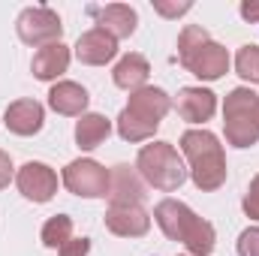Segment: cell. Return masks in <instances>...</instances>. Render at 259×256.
<instances>
[{
	"mask_svg": "<svg viewBox=\"0 0 259 256\" xmlns=\"http://www.w3.org/2000/svg\"><path fill=\"white\" fill-rule=\"evenodd\" d=\"M154 9H157V12H163V15H181V12H187V9H190V3H181V6H166V3H154Z\"/></svg>",
	"mask_w": 259,
	"mask_h": 256,
	"instance_id": "27",
	"label": "cell"
},
{
	"mask_svg": "<svg viewBox=\"0 0 259 256\" xmlns=\"http://www.w3.org/2000/svg\"><path fill=\"white\" fill-rule=\"evenodd\" d=\"M3 124L15 136H36L46 124V109L36 100H15V103L6 106Z\"/></svg>",
	"mask_w": 259,
	"mask_h": 256,
	"instance_id": "14",
	"label": "cell"
},
{
	"mask_svg": "<svg viewBox=\"0 0 259 256\" xmlns=\"http://www.w3.org/2000/svg\"><path fill=\"white\" fill-rule=\"evenodd\" d=\"M112 133V121L106 115H97V112H84L78 121H75V145L81 151H94L100 148Z\"/></svg>",
	"mask_w": 259,
	"mask_h": 256,
	"instance_id": "19",
	"label": "cell"
},
{
	"mask_svg": "<svg viewBox=\"0 0 259 256\" xmlns=\"http://www.w3.org/2000/svg\"><path fill=\"white\" fill-rule=\"evenodd\" d=\"M69 49H66L64 42H52V46H42V49H36V55H33V61H30V72H33V78H39V81H55V78H61L66 72V66H69Z\"/></svg>",
	"mask_w": 259,
	"mask_h": 256,
	"instance_id": "17",
	"label": "cell"
},
{
	"mask_svg": "<svg viewBox=\"0 0 259 256\" xmlns=\"http://www.w3.org/2000/svg\"><path fill=\"white\" fill-rule=\"evenodd\" d=\"M223 130L232 148H250L259 142V94L250 88H235L223 103Z\"/></svg>",
	"mask_w": 259,
	"mask_h": 256,
	"instance_id": "6",
	"label": "cell"
},
{
	"mask_svg": "<svg viewBox=\"0 0 259 256\" xmlns=\"http://www.w3.org/2000/svg\"><path fill=\"white\" fill-rule=\"evenodd\" d=\"M145 196H148V184L142 181L136 166L118 163L109 169V202L112 205H142Z\"/></svg>",
	"mask_w": 259,
	"mask_h": 256,
	"instance_id": "10",
	"label": "cell"
},
{
	"mask_svg": "<svg viewBox=\"0 0 259 256\" xmlns=\"http://www.w3.org/2000/svg\"><path fill=\"white\" fill-rule=\"evenodd\" d=\"M238 256H259V226H247L238 235Z\"/></svg>",
	"mask_w": 259,
	"mask_h": 256,
	"instance_id": "22",
	"label": "cell"
},
{
	"mask_svg": "<svg viewBox=\"0 0 259 256\" xmlns=\"http://www.w3.org/2000/svg\"><path fill=\"white\" fill-rule=\"evenodd\" d=\"M9 181H12V160L6 151H0V190L9 187Z\"/></svg>",
	"mask_w": 259,
	"mask_h": 256,
	"instance_id": "25",
	"label": "cell"
},
{
	"mask_svg": "<svg viewBox=\"0 0 259 256\" xmlns=\"http://www.w3.org/2000/svg\"><path fill=\"white\" fill-rule=\"evenodd\" d=\"M103 220H106V229L121 238H142L151 229V214L142 205H109Z\"/></svg>",
	"mask_w": 259,
	"mask_h": 256,
	"instance_id": "11",
	"label": "cell"
},
{
	"mask_svg": "<svg viewBox=\"0 0 259 256\" xmlns=\"http://www.w3.org/2000/svg\"><path fill=\"white\" fill-rule=\"evenodd\" d=\"M241 208H244V214L250 220H259V175H253L250 187H247L244 199H241Z\"/></svg>",
	"mask_w": 259,
	"mask_h": 256,
	"instance_id": "23",
	"label": "cell"
},
{
	"mask_svg": "<svg viewBox=\"0 0 259 256\" xmlns=\"http://www.w3.org/2000/svg\"><path fill=\"white\" fill-rule=\"evenodd\" d=\"M88 103H91V94L78 81H58L49 91V106L58 115H66V118H81Z\"/></svg>",
	"mask_w": 259,
	"mask_h": 256,
	"instance_id": "16",
	"label": "cell"
},
{
	"mask_svg": "<svg viewBox=\"0 0 259 256\" xmlns=\"http://www.w3.org/2000/svg\"><path fill=\"white\" fill-rule=\"evenodd\" d=\"M88 253H91V238H69L58 250V256H88Z\"/></svg>",
	"mask_w": 259,
	"mask_h": 256,
	"instance_id": "24",
	"label": "cell"
},
{
	"mask_svg": "<svg viewBox=\"0 0 259 256\" xmlns=\"http://www.w3.org/2000/svg\"><path fill=\"white\" fill-rule=\"evenodd\" d=\"M175 109L187 124H205L217 112V94L208 91V88H181L178 100H175Z\"/></svg>",
	"mask_w": 259,
	"mask_h": 256,
	"instance_id": "13",
	"label": "cell"
},
{
	"mask_svg": "<svg viewBox=\"0 0 259 256\" xmlns=\"http://www.w3.org/2000/svg\"><path fill=\"white\" fill-rule=\"evenodd\" d=\"M136 169H139V175L148 187L163 193H175L187 181V166H184V160H181V154L172 142L145 145L136 157Z\"/></svg>",
	"mask_w": 259,
	"mask_h": 256,
	"instance_id": "5",
	"label": "cell"
},
{
	"mask_svg": "<svg viewBox=\"0 0 259 256\" xmlns=\"http://www.w3.org/2000/svg\"><path fill=\"white\" fill-rule=\"evenodd\" d=\"M15 30H18V39L24 46H33V49H42V46H52V42H61V33H64V24H61V15L49 6H27L18 21H15Z\"/></svg>",
	"mask_w": 259,
	"mask_h": 256,
	"instance_id": "7",
	"label": "cell"
},
{
	"mask_svg": "<svg viewBox=\"0 0 259 256\" xmlns=\"http://www.w3.org/2000/svg\"><path fill=\"white\" fill-rule=\"evenodd\" d=\"M115 55H118V39L109 36V33L100 30V27L84 30V33L78 36V42H75V58L84 66H106Z\"/></svg>",
	"mask_w": 259,
	"mask_h": 256,
	"instance_id": "12",
	"label": "cell"
},
{
	"mask_svg": "<svg viewBox=\"0 0 259 256\" xmlns=\"http://www.w3.org/2000/svg\"><path fill=\"white\" fill-rule=\"evenodd\" d=\"M15 187L30 202H39V205L52 202L55 193H58V172L52 166L39 163V160H30L15 172Z\"/></svg>",
	"mask_w": 259,
	"mask_h": 256,
	"instance_id": "9",
	"label": "cell"
},
{
	"mask_svg": "<svg viewBox=\"0 0 259 256\" xmlns=\"http://www.w3.org/2000/svg\"><path fill=\"white\" fill-rule=\"evenodd\" d=\"M178 61L202 81H217L229 72V52L214 42L202 24H187L178 33Z\"/></svg>",
	"mask_w": 259,
	"mask_h": 256,
	"instance_id": "4",
	"label": "cell"
},
{
	"mask_svg": "<svg viewBox=\"0 0 259 256\" xmlns=\"http://www.w3.org/2000/svg\"><path fill=\"white\" fill-rule=\"evenodd\" d=\"M64 187L81 199H106L109 196V169L91 157H78L66 163Z\"/></svg>",
	"mask_w": 259,
	"mask_h": 256,
	"instance_id": "8",
	"label": "cell"
},
{
	"mask_svg": "<svg viewBox=\"0 0 259 256\" xmlns=\"http://www.w3.org/2000/svg\"><path fill=\"white\" fill-rule=\"evenodd\" d=\"M39 238H42V244H46V247L61 250L66 241L72 238V217H66V214H55V217H49V220L42 223Z\"/></svg>",
	"mask_w": 259,
	"mask_h": 256,
	"instance_id": "20",
	"label": "cell"
},
{
	"mask_svg": "<svg viewBox=\"0 0 259 256\" xmlns=\"http://www.w3.org/2000/svg\"><path fill=\"white\" fill-rule=\"evenodd\" d=\"M241 18L244 21H259V0H247V3H241Z\"/></svg>",
	"mask_w": 259,
	"mask_h": 256,
	"instance_id": "26",
	"label": "cell"
},
{
	"mask_svg": "<svg viewBox=\"0 0 259 256\" xmlns=\"http://www.w3.org/2000/svg\"><path fill=\"white\" fill-rule=\"evenodd\" d=\"M235 72L244 81L256 84L259 81V46H241L238 49V55H235Z\"/></svg>",
	"mask_w": 259,
	"mask_h": 256,
	"instance_id": "21",
	"label": "cell"
},
{
	"mask_svg": "<svg viewBox=\"0 0 259 256\" xmlns=\"http://www.w3.org/2000/svg\"><path fill=\"white\" fill-rule=\"evenodd\" d=\"M148 75H151V64H148V58H142V55H136V52H130L124 55L115 69H112V78H115V84L118 88H124V91H139V88H145L148 84Z\"/></svg>",
	"mask_w": 259,
	"mask_h": 256,
	"instance_id": "18",
	"label": "cell"
},
{
	"mask_svg": "<svg viewBox=\"0 0 259 256\" xmlns=\"http://www.w3.org/2000/svg\"><path fill=\"white\" fill-rule=\"evenodd\" d=\"M154 220L163 229V235L169 241H181L190 256H211L214 253V241L217 232L208 220H202L190 205H184L181 199H163L154 208Z\"/></svg>",
	"mask_w": 259,
	"mask_h": 256,
	"instance_id": "1",
	"label": "cell"
},
{
	"mask_svg": "<svg viewBox=\"0 0 259 256\" xmlns=\"http://www.w3.org/2000/svg\"><path fill=\"white\" fill-rule=\"evenodd\" d=\"M91 12L97 18V27L106 30L115 39H127V36L136 33L139 15H136V9L127 6V3H109V6H100V9H91Z\"/></svg>",
	"mask_w": 259,
	"mask_h": 256,
	"instance_id": "15",
	"label": "cell"
},
{
	"mask_svg": "<svg viewBox=\"0 0 259 256\" xmlns=\"http://www.w3.org/2000/svg\"><path fill=\"white\" fill-rule=\"evenodd\" d=\"M169 109H172V97L163 88L145 84V88L133 91L130 103L118 115V136L124 142H148V139H154V133L160 127V121L169 115Z\"/></svg>",
	"mask_w": 259,
	"mask_h": 256,
	"instance_id": "3",
	"label": "cell"
},
{
	"mask_svg": "<svg viewBox=\"0 0 259 256\" xmlns=\"http://www.w3.org/2000/svg\"><path fill=\"white\" fill-rule=\"evenodd\" d=\"M181 151L190 163V178L202 193H214L226 184V154L211 130H187L181 136Z\"/></svg>",
	"mask_w": 259,
	"mask_h": 256,
	"instance_id": "2",
	"label": "cell"
}]
</instances>
